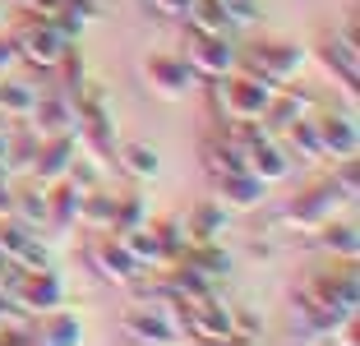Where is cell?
Here are the masks:
<instances>
[{
    "mask_svg": "<svg viewBox=\"0 0 360 346\" xmlns=\"http://www.w3.org/2000/svg\"><path fill=\"white\" fill-rule=\"evenodd\" d=\"M268 102H273V84L259 79L255 70H226L212 79V106L222 115V125H240V120H264Z\"/></svg>",
    "mask_w": 360,
    "mask_h": 346,
    "instance_id": "cell-1",
    "label": "cell"
},
{
    "mask_svg": "<svg viewBox=\"0 0 360 346\" xmlns=\"http://www.w3.org/2000/svg\"><path fill=\"white\" fill-rule=\"evenodd\" d=\"M342 203H351V194L338 185V176H333V180L309 185L296 203H286V212L277 222H282V226H291V231H319V226H328V222L338 217Z\"/></svg>",
    "mask_w": 360,
    "mask_h": 346,
    "instance_id": "cell-2",
    "label": "cell"
},
{
    "mask_svg": "<svg viewBox=\"0 0 360 346\" xmlns=\"http://www.w3.org/2000/svg\"><path fill=\"white\" fill-rule=\"evenodd\" d=\"M185 65L203 79H217V74L236 70V46L226 32H203V28H185Z\"/></svg>",
    "mask_w": 360,
    "mask_h": 346,
    "instance_id": "cell-3",
    "label": "cell"
},
{
    "mask_svg": "<svg viewBox=\"0 0 360 346\" xmlns=\"http://www.w3.org/2000/svg\"><path fill=\"white\" fill-rule=\"evenodd\" d=\"M10 42H14V56H19L23 65H32V70H60L65 51H70V42H65L51 23H42V19L23 23Z\"/></svg>",
    "mask_w": 360,
    "mask_h": 346,
    "instance_id": "cell-4",
    "label": "cell"
},
{
    "mask_svg": "<svg viewBox=\"0 0 360 346\" xmlns=\"http://www.w3.org/2000/svg\"><path fill=\"white\" fill-rule=\"evenodd\" d=\"M250 60H255V74L268 79V84H286V79H296L305 70V46L296 42H282V37H259L250 46Z\"/></svg>",
    "mask_w": 360,
    "mask_h": 346,
    "instance_id": "cell-5",
    "label": "cell"
},
{
    "mask_svg": "<svg viewBox=\"0 0 360 346\" xmlns=\"http://www.w3.org/2000/svg\"><path fill=\"white\" fill-rule=\"evenodd\" d=\"M143 84L162 102H180L194 88V70L185 60H176V56H148L143 60Z\"/></svg>",
    "mask_w": 360,
    "mask_h": 346,
    "instance_id": "cell-6",
    "label": "cell"
},
{
    "mask_svg": "<svg viewBox=\"0 0 360 346\" xmlns=\"http://www.w3.org/2000/svg\"><path fill=\"white\" fill-rule=\"evenodd\" d=\"M88 263L97 268V277H102V282H116V286H129V282H139V277H143V268H139L134 254L120 245V236L88 245Z\"/></svg>",
    "mask_w": 360,
    "mask_h": 346,
    "instance_id": "cell-7",
    "label": "cell"
},
{
    "mask_svg": "<svg viewBox=\"0 0 360 346\" xmlns=\"http://www.w3.org/2000/svg\"><path fill=\"white\" fill-rule=\"evenodd\" d=\"M180 319H185V333L199 337V342H231V309L217 295H208L199 305H185Z\"/></svg>",
    "mask_w": 360,
    "mask_h": 346,
    "instance_id": "cell-8",
    "label": "cell"
},
{
    "mask_svg": "<svg viewBox=\"0 0 360 346\" xmlns=\"http://www.w3.org/2000/svg\"><path fill=\"white\" fill-rule=\"evenodd\" d=\"M319 60L328 65V74L342 79V93H356V79H360V56H356V32H328L323 42H319Z\"/></svg>",
    "mask_w": 360,
    "mask_h": 346,
    "instance_id": "cell-9",
    "label": "cell"
},
{
    "mask_svg": "<svg viewBox=\"0 0 360 346\" xmlns=\"http://www.w3.org/2000/svg\"><path fill=\"white\" fill-rule=\"evenodd\" d=\"M0 254L14 268H46V250L37 245L32 226H23L19 217H0Z\"/></svg>",
    "mask_w": 360,
    "mask_h": 346,
    "instance_id": "cell-10",
    "label": "cell"
},
{
    "mask_svg": "<svg viewBox=\"0 0 360 346\" xmlns=\"http://www.w3.org/2000/svg\"><path fill=\"white\" fill-rule=\"evenodd\" d=\"M217 180V203L222 208H231V212H250V208H259L264 203V194H268V185L259 176H250V171H226V176H212Z\"/></svg>",
    "mask_w": 360,
    "mask_h": 346,
    "instance_id": "cell-11",
    "label": "cell"
},
{
    "mask_svg": "<svg viewBox=\"0 0 360 346\" xmlns=\"http://www.w3.org/2000/svg\"><path fill=\"white\" fill-rule=\"evenodd\" d=\"M32 171H37L42 180H60L65 171H75V134L37 139V153H32Z\"/></svg>",
    "mask_w": 360,
    "mask_h": 346,
    "instance_id": "cell-12",
    "label": "cell"
},
{
    "mask_svg": "<svg viewBox=\"0 0 360 346\" xmlns=\"http://www.w3.org/2000/svg\"><path fill=\"white\" fill-rule=\"evenodd\" d=\"M319 139H323V158L356 162L360 139H356V120H351V115H323V120H319Z\"/></svg>",
    "mask_w": 360,
    "mask_h": 346,
    "instance_id": "cell-13",
    "label": "cell"
},
{
    "mask_svg": "<svg viewBox=\"0 0 360 346\" xmlns=\"http://www.w3.org/2000/svg\"><path fill=\"white\" fill-rule=\"evenodd\" d=\"M28 115H32V125H37V134H32V139L75 134V102H70V97H37Z\"/></svg>",
    "mask_w": 360,
    "mask_h": 346,
    "instance_id": "cell-14",
    "label": "cell"
},
{
    "mask_svg": "<svg viewBox=\"0 0 360 346\" xmlns=\"http://www.w3.org/2000/svg\"><path fill=\"white\" fill-rule=\"evenodd\" d=\"M226 222H231V208H222V203H199V208L190 212V217L180 222L185 226V245H203V241H222Z\"/></svg>",
    "mask_w": 360,
    "mask_h": 346,
    "instance_id": "cell-15",
    "label": "cell"
},
{
    "mask_svg": "<svg viewBox=\"0 0 360 346\" xmlns=\"http://www.w3.org/2000/svg\"><path fill=\"white\" fill-rule=\"evenodd\" d=\"M282 148L291 153V158L323 162V139H319V125L309 120V115H300V120H291V125L282 129Z\"/></svg>",
    "mask_w": 360,
    "mask_h": 346,
    "instance_id": "cell-16",
    "label": "cell"
},
{
    "mask_svg": "<svg viewBox=\"0 0 360 346\" xmlns=\"http://www.w3.org/2000/svg\"><path fill=\"white\" fill-rule=\"evenodd\" d=\"M180 259L190 263V268H199V273L208 277V282H217V277H226V273H231V254H226V250H222V245H217V241L190 245V250L180 254Z\"/></svg>",
    "mask_w": 360,
    "mask_h": 346,
    "instance_id": "cell-17",
    "label": "cell"
},
{
    "mask_svg": "<svg viewBox=\"0 0 360 346\" xmlns=\"http://www.w3.org/2000/svg\"><path fill=\"white\" fill-rule=\"evenodd\" d=\"M125 333L134 337V342H176L180 337L158 309H134V314H125Z\"/></svg>",
    "mask_w": 360,
    "mask_h": 346,
    "instance_id": "cell-18",
    "label": "cell"
},
{
    "mask_svg": "<svg viewBox=\"0 0 360 346\" xmlns=\"http://www.w3.org/2000/svg\"><path fill=\"white\" fill-rule=\"evenodd\" d=\"M37 319H42V328L32 333V342H42V346H60V342H79V337H84L79 319L65 314V305H60V309H51V314H37Z\"/></svg>",
    "mask_w": 360,
    "mask_h": 346,
    "instance_id": "cell-19",
    "label": "cell"
},
{
    "mask_svg": "<svg viewBox=\"0 0 360 346\" xmlns=\"http://www.w3.org/2000/svg\"><path fill=\"white\" fill-rule=\"evenodd\" d=\"M120 245L134 254L139 268H158V263H167V250H162V241H158V231H153V226L125 231V236H120Z\"/></svg>",
    "mask_w": 360,
    "mask_h": 346,
    "instance_id": "cell-20",
    "label": "cell"
},
{
    "mask_svg": "<svg viewBox=\"0 0 360 346\" xmlns=\"http://www.w3.org/2000/svg\"><path fill=\"white\" fill-rule=\"evenodd\" d=\"M116 158H120V171H129L139 180H158V171H162L158 148H148V143H120Z\"/></svg>",
    "mask_w": 360,
    "mask_h": 346,
    "instance_id": "cell-21",
    "label": "cell"
},
{
    "mask_svg": "<svg viewBox=\"0 0 360 346\" xmlns=\"http://www.w3.org/2000/svg\"><path fill=\"white\" fill-rule=\"evenodd\" d=\"M300 115H309V97H277L273 93V102H268V111H264V129H273V134H282L291 120H300Z\"/></svg>",
    "mask_w": 360,
    "mask_h": 346,
    "instance_id": "cell-22",
    "label": "cell"
},
{
    "mask_svg": "<svg viewBox=\"0 0 360 346\" xmlns=\"http://www.w3.org/2000/svg\"><path fill=\"white\" fill-rule=\"evenodd\" d=\"M190 23L194 28H203V32H231L236 23H231V14L222 10V0H190Z\"/></svg>",
    "mask_w": 360,
    "mask_h": 346,
    "instance_id": "cell-23",
    "label": "cell"
},
{
    "mask_svg": "<svg viewBox=\"0 0 360 346\" xmlns=\"http://www.w3.org/2000/svg\"><path fill=\"white\" fill-rule=\"evenodd\" d=\"M319 231H323V245H328V250L333 254H342V259H356V250H360V236H356V222H338V217H333L328 222V226H319Z\"/></svg>",
    "mask_w": 360,
    "mask_h": 346,
    "instance_id": "cell-24",
    "label": "cell"
},
{
    "mask_svg": "<svg viewBox=\"0 0 360 346\" xmlns=\"http://www.w3.org/2000/svg\"><path fill=\"white\" fill-rule=\"evenodd\" d=\"M111 217H116V199H102V194H93V189H88L84 203H79V222L111 231Z\"/></svg>",
    "mask_w": 360,
    "mask_h": 346,
    "instance_id": "cell-25",
    "label": "cell"
},
{
    "mask_svg": "<svg viewBox=\"0 0 360 346\" xmlns=\"http://www.w3.org/2000/svg\"><path fill=\"white\" fill-rule=\"evenodd\" d=\"M32 102H37V93L28 84H5L0 79V115H28Z\"/></svg>",
    "mask_w": 360,
    "mask_h": 346,
    "instance_id": "cell-26",
    "label": "cell"
},
{
    "mask_svg": "<svg viewBox=\"0 0 360 346\" xmlns=\"http://www.w3.org/2000/svg\"><path fill=\"white\" fill-rule=\"evenodd\" d=\"M134 226H143V199H125V203H116L111 231H116V236H125V231H134Z\"/></svg>",
    "mask_w": 360,
    "mask_h": 346,
    "instance_id": "cell-27",
    "label": "cell"
},
{
    "mask_svg": "<svg viewBox=\"0 0 360 346\" xmlns=\"http://www.w3.org/2000/svg\"><path fill=\"white\" fill-rule=\"evenodd\" d=\"M222 10L231 14L236 28H250V23L264 19V10H259V0H222Z\"/></svg>",
    "mask_w": 360,
    "mask_h": 346,
    "instance_id": "cell-28",
    "label": "cell"
},
{
    "mask_svg": "<svg viewBox=\"0 0 360 346\" xmlns=\"http://www.w3.org/2000/svg\"><path fill=\"white\" fill-rule=\"evenodd\" d=\"M231 337H240V342H259V337H264V319H255L250 309H236V314H231Z\"/></svg>",
    "mask_w": 360,
    "mask_h": 346,
    "instance_id": "cell-29",
    "label": "cell"
},
{
    "mask_svg": "<svg viewBox=\"0 0 360 346\" xmlns=\"http://www.w3.org/2000/svg\"><path fill=\"white\" fill-rule=\"evenodd\" d=\"M148 5H153L158 14H167V19H176V14L190 10V0H148Z\"/></svg>",
    "mask_w": 360,
    "mask_h": 346,
    "instance_id": "cell-30",
    "label": "cell"
},
{
    "mask_svg": "<svg viewBox=\"0 0 360 346\" xmlns=\"http://www.w3.org/2000/svg\"><path fill=\"white\" fill-rule=\"evenodd\" d=\"M14 65H19V56H14V42H10V37H0V79H5Z\"/></svg>",
    "mask_w": 360,
    "mask_h": 346,
    "instance_id": "cell-31",
    "label": "cell"
},
{
    "mask_svg": "<svg viewBox=\"0 0 360 346\" xmlns=\"http://www.w3.org/2000/svg\"><path fill=\"white\" fill-rule=\"evenodd\" d=\"M10 273H14V263L5 259V254H0V282H10Z\"/></svg>",
    "mask_w": 360,
    "mask_h": 346,
    "instance_id": "cell-32",
    "label": "cell"
},
{
    "mask_svg": "<svg viewBox=\"0 0 360 346\" xmlns=\"http://www.w3.org/2000/svg\"><path fill=\"white\" fill-rule=\"evenodd\" d=\"M10 158V134H5V125H0V162Z\"/></svg>",
    "mask_w": 360,
    "mask_h": 346,
    "instance_id": "cell-33",
    "label": "cell"
},
{
    "mask_svg": "<svg viewBox=\"0 0 360 346\" xmlns=\"http://www.w3.org/2000/svg\"><path fill=\"white\" fill-rule=\"evenodd\" d=\"M0 19H5V14H0Z\"/></svg>",
    "mask_w": 360,
    "mask_h": 346,
    "instance_id": "cell-34",
    "label": "cell"
}]
</instances>
